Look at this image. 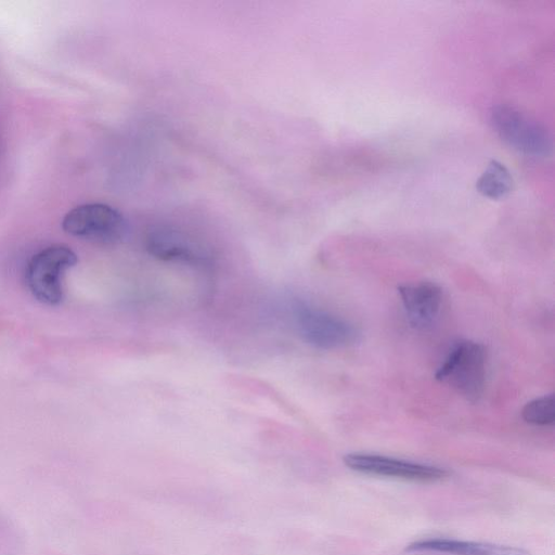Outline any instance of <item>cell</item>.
Instances as JSON below:
<instances>
[{
  "instance_id": "cell-6",
  "label": "cell",
  "mask_w": 555,
  "mask_h": 555,
  "mask_svg": "<svg viewBox=\"0 0 555 555\" xmlns=\"http://www.w3.org/2000/svg\"><path fill=\"white\" fill-rule=\"evenodd\" d=\"M343 462L350 469L362 474L412 481H440L450 475L447 468L440 466L372 453H348L344 455Z\"/></svg>"
},
{
  "instance_id": "cell-7",
  "label": "cell",
  "mask_w": 555,
  "mask_h": 555,
  "mask_svg": "<svg viewBox=\"0 0 555 555\" xmlns=\"http://www.w3.org/2000/svg\"><path fill=\"white\" fill-rule=\"evenodd\" d=\"M398 293L409 323L415 328L430 326L439 315L442 291L433 282L398 286Z\"/></svg>"
},
{
  "instance_id": "cell-11",
  "label": "cell",
  "mask_w": 555,
  "mask_h": 555,
  "mask_svg": "<svg viewBox=\"0 0 555 555\" xmlns=\"http://www.w3.org/2000/svg\"><path fill=\"white\" fill-rule=\"evenodd\" d=\"M521 416L526 423L531 425H552L555 421L554 395H544L527 402L521 410Z\"/></svg>"
},
{
  "instance_id": "cell-2",
  "label": "cell",
  "mask_w": 555,
  "mask_h": 555,
  "mask_svg": "<svg viewBox=\"0 0 555 555\" xmlns=\"http://www.w3.org/2000/svg\"><path fill=\"white\" fill-rule=\"evenodd\" d=\"M77 262L76 253L63 244L50 245L33 255L26 267L25 279L35 299L48 306L60 305L64 298L62 276Z\"/></svg>"
},
{
  "instance_id": "cell-4",
  "label": "cell",
  "mask_w": 555,
  "mask_h": 555,
  "mask_svg": "<svg viewBox=\"0 0 555 555\" xmlns=\"http://www.w3.org/2000/svg\"><path fill=\"white\" fill-rule=\"evenodd\" d=\"M62 228L72 236L103 245L119 243L127 232L126 219L121 212L103 203L74 207L64 216Z\"/></svg>"
},
{
  "instance_id": "cell-10",
  "label": "cell",
  "mask_w": 555,
  "mask_h": 555,
  "mask_svg": "<svg viewBox=\"0 0 555 555\" xmlns=\"http://www.w3.org/2000/svg\"><path fill=\"white\" fill-rule=\"evenodd\" d=\"M513 177L500 162L492 159L476 181V190L490 199H501L513 190Z\"/></svg>"
},
{
  "instance_id": "cell-1",
  "label": "cell",
  "mask_w": 555,
  "mask_h": 555,
  "mask_svg": "<svg viewBox=\"0 0 555 555\" xmlns=\"http://www.w3.org/2000/svg\"><path fill=\"white\" fill-rule=\"evenodd\" d=\"M435 378L452 387L470 402H477L486 385V349L473 340H460L437 369Z\"/></svg>"
},
{
  "instance_id": "cell-3",
  "label": "cell",
  "mask_w": 555,
  "mask_h": 555,
  "mask_svg": "<svg viewBox=\"0 0 555 555\" xmlns=\"http://www.w3.org/2000/svg\"><path fill=\"white\" fill-rule=\"evenodd\" d=\"M490 122L507 145L522 154L547 156L553 150L552 135L546 127L514 106H494L490 113Z\"/></svg>"
},
{
  "instance_id": "cell-5",
  "label": "cell",
  "mask_w": 555,
  "mask_h": 555,
  "mask_svg": "<svg viewBox=\"0 0 555 555\" xmlns=\"http://www.w3.org/2000/svg\"><path fill=\"white\" fill-rule=\"evenodd\" d=\"M295 315L299 335L317 348L336 349L358 340L359 332L353 324L320 308L301 305Z\"/></svg>"
},
{
  "instance_id": "cell-8",
  "label": "cell",
  "mask_w": 555,
  "mask_h": 555,
  "mask_svg": "<svg viewBox=\"0 0 555 555\" xmlns=\"http://www.w3.org/2000/svg\"><path fill=\"white\" fill-rule=\"evenodd\" d=\"M147 251L162 260H183L198 262L204 260L201 246L186 234L171 229L157 228L146 237Z\"/></svg>"
},
{
  "instance_id": "cell-9",
  "label": "cell",
  "mask_w": 555,
  "mask_h": 555,
  "mask_svg": "<svg viewBox=\"0 0 555 555\" xmlns=\"http://www.w3.org/2000/svg\"><path fill=\"white\" fill-rule=\"evenodd\" d=\"M405 551L449 555H530V552L521 547L448 538L421 539L406 545Z\"/></svg>"
}]
</instances>
